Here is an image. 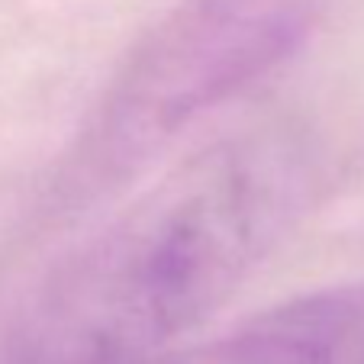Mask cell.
I'll return each mask as SVG.
<instances>
[{"instance_id":"cell-1","label":"cell","mask_w":364,"mask_h":364,"mask_svg":"<svg viewBox=\"0 0 364 364\" xmlns=\"http://www.w3.org/2000/svg\"><path fill=\"white\" fill-rule=\"evenodd\" d=\"M296 200L300 159L284 139L210 145L65 264L39 309V355L97 364L161 348L239 287Z\"/></svg>"},{"instance_id":"cell-3","label":"cell","mask_w":364,"mask_h":364,"mask_svg":"<svg viewBox=\"0 0 364 364\" xmlns=\"http://www.w3.org/2000/svg\"><path fill=\"white\" fill-rule=\"evenodd\" d=\"M97 364H316L309 345L281 323L274 309L248 323L232 336L213 342L187 345V348H151L139 355L113 358Z\"/></svg>"},{"instance_id":"cell-2","label":"cell","mask_w":364,"mask_h":364,"mask_svg":"<svg viewBox=\"0 0 364 364\" xmlns=\"http://www.w3.org/2000/svg\"><path fill=\"white\" fill-rule=\"evenodd\" d=\"M306 20V0H191L123 81L117 113L126 132L174 129L264 71L294 46Z\"/></svg>"},{"instance_id":"cell-4","label":"cell","mask_w":364,"mask_h":364,"mask_svg":"<svg viewBox=\"0 0 364 364\" xmlns=\"http://www.w3.org/2000/svg\"><path fill=\"white\" fill-rule=\"evenodd\" d=\"M274 313L309 345L316 364H364V284L300 296Z\"/></svg>"}]
</instances>
